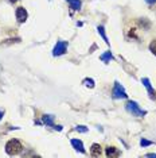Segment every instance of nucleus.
I'll list each match as a JSON object with an SVG mask.
<instances>
[{
    "label": "nucleus",
    "instance_id": "nucleus-9",
    "mask_svg": "<svg viewBox=\"0 0 156 158\" xmlns=\"http://www.w3.org/2000/svg\"><path fill=\"white\" fill-rule=\"evenodd\" d=\"M120 156V150L119 149H116V147H113V146H109V147H106V157H119Z\"/></svg>",
    "mask_w": 156,
    "mask_h": 158
},
{
    "label": "nucleus",
    "instance_id": "nucleus-5",
    "mask_svg": "<svg viewBox=\"0 0 156 158\" xmlns=\"http://www.w3.org/2000/svg\"><path fill=\"white\" fill-rule=\"evenodd\" d=\"M15 14H16V19H18V22H19V23H24V22H26L28 14H27V11H26V8H24V7H18Z\"/></svg>",
    "mask_w": 156,
    "mask_h": 158
},
{
    "label": "nucleus",
    "instance_id": "nucleus-21",
    "mask_svg": "<svg viewBox=\"0 0 156 158\" xmlns=\"http://www.w3.org/2000/svg\"><path fill=\"white\" fill-rule=\"evenodd\" d=\"M10 2H11V3H16L18 0H10Z\"/></svg>",
    "mask_w": 156,
    "mask_h": 158
},
{
    "label": "nucleus",
    "instance_id": "nucleus-2",
    "mask_svg": "<svg viewBox=\"0 0 156 158\" xmlns=\"http://www.w3.org/2000/svg\"><path fill=\"white\" fill-rule=\"evenodd\" d=\"M125 108L127 111H128L129 114H132V116H137V118H141V116H144L145 114V111H143L139 107V104H137L136 102H132V100H129L128 103L125 104Z\"/></svg>",
    "mask_w": 156,
    "mask_h": 158
},
{
    "label": "nucleus",
    "instance_id": "nucleus-16",
    "mask_svg": "<svg viewBox=\"0 0 156 158\" xmlns=\"http://www.w3.org/2000/svg\"><path fill=\"white\" fill-rule=\"evenodd\" d=\"M140 145L141 146H143V147H145V146H151L152 145V142L151 141H147V139H141V141H140Z\"/></svg>",
    "mask_w": 156,
    "mask_h": 158
},
{
    "label": "nucleus",
    "instance_id": "nucleus-6",
    "mask_svg": "<svg viewBox=\"0 0 156 158\" xmlns=\"http://www.w3.org/2000/svg\"><path fill=\"white\" fill-rule=\"evenodd\" d=\"M141 82H143L144 87L147 88L148 93H150V98H151V99H156V92L154 91V88L151 87V82H150V80H148V78H143V80H141Z\"/></svg>",
    "mask_w": 156,
    "mask_h": 158
},
{
    "label": "nucleus",
    "instance_id": "nucleus-13",
    "mask_svg": "<svg viewBox=\"0 0 156 158\" xmlns=\"http://www.w3.org/2000/svg\"><path fill=\"white\" fill-rule=\"evenodd\" d=\"M100 58H101V61H104L105 64H108V62H111V60L113 58V56H112L111 52H106V53H104V54L100 57Z\"/></svg>",
    "mask_w": 156,
    "mask_h": 158
},
{
    "label": "nucleus",
    "instance_id": "nucleus-14",
    "mask_svg": "<svg viewBox=\"0 0 156 158\" xmlns=\"http://www.w3.org/2000/svg\"><path fill=\"white\" fill-rule=\"evenodd\" d=\"M84 84L86 85V87H89V88H94V81L92 80V78H85Z\"/></svg>",
    "mask_w": 156,
    "mask_h": 158
},
{
    "label": "nucleus",
    "instance_id": "nucleus-4",
    "mask_svg": "<svg viewBox=\"0 0 156 158\" xmlns=\"http://www.w3.org/2000/svg\"><path fill=\"white\" fill-rule=\"evenodd\" d=\"M66 50H67V44L65 41H59V42H57V45L54 46L53 54H54L55 57L62 56V54H65V53H66Z\"/></svg>",
    "mask_w": 156,
    "mask_h": 158
},
{
    "label": "nucleus",
    "instance_id": "nucleus-8",
    "mask_svg": "<svg viewBox=\"0 0 156 158\" xmlns=\"http://www.w3.org/2000/svg\"><path fill=\"white\" fill-rule=\"evenodd\" d=\"M72 146L77 150V152H80V153H85L84 143H82V141H80V139H72Z\"/></svg>",
    "mask_w": 156,
    "mask_h": 158
},
{
    "label": "nucleus",
    "instance_id": "nucleus-15",
    "mask_svg": "<svg viewBox=\"0 0 156 158\" xmlns=\"http://www.w3.org/2000/svg\"><path fill=\"white\" fill-rule=\"evenodd\" d=\"M150 50L156 56V38H155V39H152V42L150 44Z\"/></svg>",
    "mask_w": 156,
    "mask_h": 158
},
{
    "label": "nucleus",
    "instance_id": "nucleus-19",
    "mask_svg": "<svg viewBox=\"0 0 156 158\" xmlns=\"http://www.w3.org/2000/svg\"><path fill=\"white\" fill-rule=\"evenodd\" d=\"M147 157L148 158H154V157L156 158V154H154V153H152V154H147Z\"/></svg>",
    "mask_w": 156,
    "mask_h": 158
},
{
    "label": "nucleus",
    "instance_id": "nucleus-11",
    "mask_svg": "<svg viewBox=\"0 0 156 158\" xmlns=\"http://www.w3.org/2000/svg\"><path fill=\"white\" fill-rule=\"evenodd\" d=\"M42 119H43V123L46 124V126H51V127H54V116H53V115H43V118H42Z\"/></svg>",
    "mask_w": 156,
    "mask_h": 158
},
{
    "label": "nucleus",
    "instance_id": "nucleus-20",
    "mask_svg": "<svg viewBox=\"0 0 156 158\" xmlns=\"http://www.w3.org/2000/svg\"><path fill=\"white\" fill-rule=\"evenodd\" d=\"M2 118H3V112L0 111V120H2Z\"/></svg>",
    "mask_w": 156,
    "mask_h": 158
},
{
    "label": "nucleus",
    "instance_id": "nucleus-17",
    "mask_svg": "<svg viewBox=\"0 0 156 158\" xmlns=\"http://www.w3.org/2000/svg\"><path fill=\"white\" fill-rule=\"evenodd\" d=\"M76 130H77V131H80V132H88V128L85 127V126H77Z\"/></svg>",
    "mask_w": 156,
    "mask_h": 158
},
{
    "label": "nucleus",
    "instance_id": "nucleus-7",
    "mask_svg": "<svg viewBox=\"0 0 156 158\" xmlns=\"http://www.w3.org/2000/svg\"><path fill=\"white\" fill-rule=\"evenodd\" d=\"M90 154H92V157H101L102 147L98 145V143H93V145H92V149H90Z\"/></svg>",
    "mask_w": 156,
    "mask_h": 158
},
{
    "label": "nucleus",
    "instance_id": "nucleus-10",
    "mask_svg": "<svg viewBox=\"0 0 156 158\" xmlns=\"http://www.w3.org/2000/svg\"><path fill=\"white\" fill-rule=\"evenodd\" d=\"M67 3H69L70 8L73 10V11H77V10L81 8V0H66Z\"/></svg>",
    "mask_w": 156,
    "mask_h": 158
},
{
    "label": "nucleus",
    "instance_id": "nucleus-18",
    "mask_svg": "<svg viewBox=\"0 0 156 158\" xmlns=\"http://www.w3.org/2000/svg\"><path fill=\"white\" fill-rule=\"evenodd\" d=\"M145 2H147L148 4H155V3H156V0H145Z\"/></svg>",
    "mask_w": 156,
    "mask_h": 158
},
{
    "label": "nucleus",
    "instance_id": "nucleus-12",
    "mask_svg": "<svg viewBox=\"0 0 156 158\" xmlns=\"http://www.w3.org/2000/svg\"><path fill=\"white\" fill-rule=\"evenodd\" d=\"M97 30H98V34L102 37V39L105 41V44L106 45H109V41H108V37H106V34H105V28H104V26H98L97 27Z\"/></svg>",
    "mask_w": 156,
    "mask_h": 158
},
{
    "label": "nucleus",
    "instance_id": "nucleus-3",
    "mask_svg": "<svg viewBox=\"0 0 156 158\" xmlns=\"http://www.w3.org/2000/svg\"><path fill=\"white\" fill-rule=\"evenodd\" d=\"M112 96H113V99H125L128 95H127L123 85L120 84L119 81H116L115 87H113V91H112Z\"/></svg>",
    "mask_w": 156,
    "mask_h": 158
},
{
    "label": "nucleus",
    "instance_id": "nucleus-1",
    "mask_svg": "<svg viewBox=\"0 0 156 158\" xmlns=\"http://www.w3.org/2000/svg\"><path fill=\"white\" fill-rule=\"evenodd\" d=\"M23 150V146L18 139H11V141L7 142L6 145V153L8 156H16Z\"/></svg>",
    "mask_w": 156,
    "mask_h": 158
}]
</instances>
